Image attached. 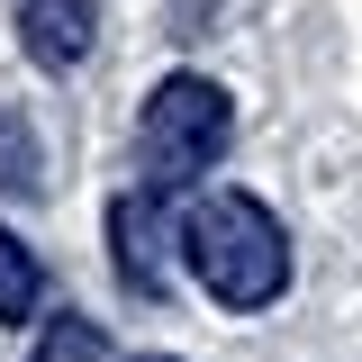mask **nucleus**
<instances>
[{
	"label": "nucleus",
	"instance_id": "obj_1",
	"mask_svg": "<svg viewBox=\"0 0 362 362\" xmlns=\"http://www.w3.org/2000/svg\"><path fill=\"white\" fill-rule=\"evenodd\" d=\"M181 245H190V272H199V290L218 308H272L290 290V235H281V218H272L254 190L199 199Z\"/></svg>",
	"mask_w": 362,
	"mask_h": 362
},
{
	"label": "nucleus",
	"instance_id": "obj_8",
	"mask_svg": "<svg viewBox=\"0 0 362 362\" xmlns=\"http://www.w3.org/2000/svg\"><path fill=\"white\" fill-rule=\"evenodd\" d=\"M136 362H173V354H136Z\"/></svg>",
	"mask_w": 362,
	"mask_h": 362
},
{
	"label": "nucleus",
	"instance_id": "obj_3",
	"mask_svg": "<svg viewBox=\"0 0 362 362\" xmlns=\"http://www.w3.org/2000/svg\"><path fill=\"white\" fill-rule=\"evenodd\" d=\"M9 9H18V45L45 73H73L100 37V0H9Z\"/></svg>",
	"mask_w": 362,
	"mask_h": 362
},
{
	"label": "nucleus",
	"instance_id": "obj_6",
	"mask_svg": "<svg viewBox=\"0 0 362 362\" xmlns=\"http://www.w3.org/2000/svg\"><path fill=\"white\" fill-rule=\"evenodd\" d=\"M28 362H109V335H100L90 317H45Z\"/></svg>",
	"mask_w": 362,
	"mask_h": 362
},
{
	"label": "nucleus",
	"instance_id": "obj_7",
	"mask_svg": "<svg viewBox=\"0 0 362 362\" xmlns=\"http://www.w3.org/2000/svg\"><path fill=\"white\" fill-rule=\"evenodd\" d=\"M37 181H45V154L18 136V118L0 109V190H37Z\"/></svg>",
	"mask_w": 362,
	"mask_h": 362
},
{
	"label": "nucleus",
	"instance_id": "obj_4",
	"mask_svg": "<svg viewBox=\"0 0 362 362\" xmlns=\"http://www.w3.org/2000/svg\"><path fill=\"white\" fill-rule=\"evenodd\" d=\"M154 190H136V199H118L109 209V245H118V272H127L136 290H163V245H154Z\"/></svg>",
	"mask_w": 362,
	"mask_h": 362
},
{
	"label": "nucleus",
	"instance_id": "obj_2",
	"mask_svg": "<svg viewBox=\"0 0 362 362\" xmlns=\"http://www.w3.org/2000/svg\"><path fill=\"white\" fill-rule=\"evenodd\" d=\"M226 145H235V100H226L218 82H199V73L154 82L145 118H136V154H145L154 190H181V181L218 173V154H226Z\"/></svg>",
	"mask_w": 362,
	"mask_h": 362
},
{
	"label": "nucleus",
	"instance_id": "obj_5",
	"mask_svg": "<svg viewBox=\"0 0 362 362\" xmlns=\"http://www.w3.org/2000/svg\"><path fill=\"white\" fill-rule=\"evenodd\" d=\"M37 290H45V272H37V254L0 226V326H18V317H37Z\"/></svg>",
	"mask_w": 362,
	"mask_h": 362
}]
</instances>
